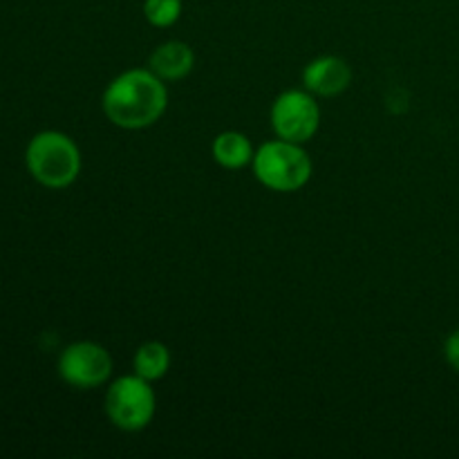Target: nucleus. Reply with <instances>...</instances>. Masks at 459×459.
Returning a JSON list of instances; mask_svg holds the SVG:
<instances>
[{
    "instance_id": "9",
    "label": "nucleus",
    "mask_w": 459,
    "mask_h": 459,
    "mask_svg": "<svg viewBox=\"0 0 459 459\" xmlns=\"http://www.w3.org/2000/svg\"><path fill=\"white\" fill-rule=\"evenodd\" d=\"M213 160L218 161L222 169L229 170H240L245 166H249L254 161V143L249 142L245 133H238V130H224L218 137L213 139Z\"/></svg>"
},
{
    "instance_id": "11",
    "label": "nucleus",
    "mask_w": 459,
    "mask_h": 459,
    "mask_svg": "<svg viewBox=\"0 0 459 459\" xmlns=\"http://www.w3.org/2000/svg\"><path fill=\"white\" fill-rule=\"evenodd\" d=\"M182 0H143V16L151 22L152 27H164L175 25L182 16Z\"/></svg>"
},
{
    "instance_id": "3",
    "label": "nucleus",
    "mask_w": 459,
    "mask_h": 459,
    "mask_svg": "<svg viewBox=\"0 0 459 459\" xmlns=\"http://www.w3.org/2000/svg\"><path fill=\"white\" fill-rule=\"evenodd\" d=\"M255 179L276 193L300 191L312 178V160L303 143L272 139L255 151L251 161Z\"/></svg>"
},
{
    "instance_id": "2",
    "label": "nucleus",
    "mask_w": 459,
    "mask_h": 459,
    "mask_svg": "<svg viewBox=\"0 0 459 459\" xmlns=\"http://www.w3.org/2000/svg\"><path fill=\"white\" fill-rule=\"evenodd\" d=\"M25 166L40 186L61 191L79 178L81 151L70 134L61 130H43L27 143Z\"/></svg>"
},
{
    "instance_id": "8",
    "label": "nucleus",
    "mask_w": 459,
    "mask_h": 459,
    "mask_svg": "<svg viewBox=\"0 0 459 459\" xmlns=\"http://www.w3.org/2000/svg\"><path fill=\"white\" fill-rule=\"evenodd\" d=\"M148 67L161 81H179L191 74L195 67V52L184 40H166L152 49Z\"/></svg>"
},
{
    "instance_id": "7",
    "label": "nucleus",
    "mask_w": 459,
    "mask_h": 459,
    "mask_svg": "<svg viewBox=\"0 0 459 459\" xmlns=\"http://www.w3.org/2000/svg\"><path fill=\"white\" fill-rule=\"evenodd\" d=\"M352 83V67L341 56H316L305 65L303 88L314 97H339Z\"/></svg>"
},
{
    "instance_id": "4",
    "label": "nucleus",
    "mask_w": 459,
    "mask_h": 459,
    "mask_svg": "<svg viewBox=\"0 0 459 459\" xmlns=\"http://www.w3.org/2000/svg\"><path fill=\"white\" fill-rule=\"evenodd\" d=\"M157 411V397L151 381L139 375H126L112 381L106 393V415L126 433L146 429Z\"/></svg>"
},
{
    "instance_id": "12",
    "label": "nucleus",
    "mask_w": 459,
    "mask_h": 459,
    "mask_svg": "<svg viewBox=\"0 0 459 459\" xmlns=\"http://www.w3.org/2000/svg\"><path fill=\"white\" fill-rule=\"evenodd\" d=\"M444 357H446L448 366L459 372V330L448 334L446 343H444Z\"/></svg>"
},
{
    "instance_id": "6",
    "label": "nucleus",
    "mask_w": 459,
    "mask_h": 459,
    "mask_svg": "<svg viewBox=\"0 0 459 459\" xmlns=\"http://www.w3.org/2000/svg\"><path fill=\"white\" fill-rule=\"evenodd\" d=\"M112 375V357L94 341L70 343L58 357V377L76 390H94Z\"/></svg>"
},
{
    "instance_id": "5",
    "label": "nucleus",
    "mask_w": 459,
    "mask_h": 459,
    "mask_svg": "<svg viewBox=\"0 0 459 459\" xmlns=\"http://www.w3.org/2000/svg\"><path fill=\"white\" fill-rule=\"evenodd\" d=\"M272 128L276 137L305 143L321 128V106L307 90H285L272 106Z\"/></svg>"
},
{
    "instance_id": "1",
    "label": "nucleus",
    "mask_w": 459,
    "mask_h": 459,
    "mask_svg": "<svg viewBox=\"0 0 459 459\" xmlns=\"http://www.w3.org/2000/svg\"><path fill=\"white\" fill-rule=\"evenodd\" d=\"M101 108L110 124L124 130H142L164 117L169 90L151 67H133L108 83Z\"/></svg>"
},
{
    "instance_id": "10",
    "label": "nucleus",
    "mask_w": 459,
    "mask_h": 459,
    "mask_svg": "<svg viewBox=\"0 0 459 459\" xmlns=\"http://www.w3.org/2000/svg\"><path fill=\"white\" fill-rule=\"evenodd\" d=\"M170 368V350L160 341H148V343L139 345L133 359L134 375L143 377L146 381H160L164 379L166 372Z\"/></svg>"
}]
</instances>
